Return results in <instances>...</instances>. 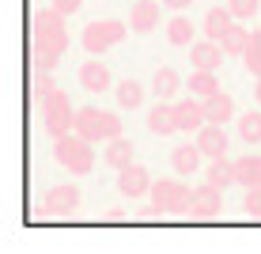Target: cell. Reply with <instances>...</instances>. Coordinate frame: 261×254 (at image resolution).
Returning <instances> with one entry per match:
<instances>
[{
    "label": "cell",
    "mask_w": 261,
    "mask_h": 254,
    "mask_svg": "<svg viewBox=\"0 0 261 254\" xmlns=\"http://www.w3.org/2000/svg\"><path fill=\"white\" fill-rule=\"evenodd\" d=\"M220 209H223V190L220 186L204 182V186L193 190V197H190V216L193 220H216Z\"/></svg>",
    "instance_id": "cell-6"
},
{
    "label": "cell",
    "mask_w": 261,
    "mask_h": 254,
    "mask_svg": "<svg viewBox=\"0 0 261 254\" xmlns=\"http://www.w3.org/2000/svg\"><path fill=\"white\" fill-rule=\"evenodd\" d=\"M174 114H178V133H201L208 125V114H204V99L197 95H186L174 103Z\"/></svg>",
    "instance_id": "cell-7"
},
{
    "label": "cell",
    "mask_w": 261,
    "mask_h": 254,
    "mask_svg": "<svg viewBox=\"0 0 261 254\" xmlns=\"http://www.w3.org/2000/svg\"><path fill=\"white\" fill-rule=\"evenodd\" d=\"M208 182L212 186H220V190H227L231 182H239V175H235V163H227V159H212V167H208Z\"/></svg>",
    "instance_id": "cell-24"
},
{
    "label": "cell",
    "mask_w": 261,
    "mask_h": 254,
    "mask_svg": "<svg viewBox=\"0 0 261 254\" xmlns=\"http://www.w3.org/2000/svg\"><path fill=\"white\" fill-rule=\"evenodd\" d=\"M220 46H223V53H246V46H250V31H246V27H239V23H231V31L220 38Z\"/></svg>",
    "instance_id": "cell-26"
},
{
    "label": "cell",
    "mask_w": 261,
    "mask_h": 254,
    "mask_svg": "<svg viewBox=\"0 0 261 254\" xmlns=\"http://www.w3.org/2000/svg\"><path fill=\"white\" fill-rule=\"evenodd\" d=\"M80 84L87 87V91H106V87H110V68L102 65V61H87L84 68H80Z\"/></svg>",
    "instance_id": "cell-16"
},
{
    "label": "cell",
    "mask_w": 261,
    "mask_h": 254,
    "mask_svg": "<svg viewBox=\"0 0 261 254\" xmlns=\"http://www.w3.org/2000/svg\"><path fill=\"white\" fill-rule=\"evenodd\" d=\"M235 175H239V182L242 186H261V156H242L235 159Z\"/></svg>",
    "instance_id": "cell-22"
},
{
    "label": "cell",
    "mask_w": 261,
    "mask_h": 254,
    "mask_svg": "<svg viewBox=\"0 0 261 254\" xmlns=\"http://www.w3.org/2000/svg\"><path fill=\"white\" fill-rule=\"evenodd\" d=\"M118 190L125 197H140V194H151V175L148 167H140V163H129V167L118 171Z\"/></svg>",
    "instance_id": "cell-9"
},
{
    "label": "cell",
    "mask_w": 261,
    "mask_h": 254,
    "mask_svg": "<svg viewBox=\"0 0 261 254\" xmlns=\"http://www.w3.org/2000/svg\"><path fill=\"white\" fill-rule=\"evenodd\" d=\"M242 65L254 80H261V31H250V46L242 53Z\"/></svg>",
    "instance_id": "cell-25"
},
{
    "label": "cell",
    "mask_w": 261,
    "mask_h": 254,
    "mask_svg": "<svg viewBox=\"0 0 261 254\" xmlns=\"http://www.w3.org/2000/svg\"><path fill=\"white\" fill-rule=\"evenodd\" d=\"M102 220H106V224H121L125 213H121V209H110V213H102Z\"/></svg>",
    "instance_id": "cell-34"
},
{
    "label": "cell",
    "mask_w": 261,
    "mask_h": 254,
    "mask_svg": "<svg viewBox=\"0 0 261 254\" xmlns=\"http://www.w3.org/2000/svg\"><path fill=\"white\" fill-rule=\"evenodd\" d=\"M239 137H242V144H261V114L257 110L239 118Z\"/></svg>",
    "instance_id": "cell-28"
},
{
    "label": "cell",
    "mask_w": 261,
    "mask_h": 254,
    "mask_svg": "<svg viewBox=\"0 0 261 254\" xmlns=\"http://www.w3.org/2000/svg\"><path fill=\"white\" fill-rule=\"evenodd\" d=\"M204 114H208V122L223 125L231 114H235V99H231L227 91H216V95H208V99H204Z\"/></svg>",
    "instance_id": "cell-19"
},
{
    "label": "cell",
    "mask_w": 261,
    "mask_h": 254,
    "mask_svg": "<svg viewBox=\"0 0 261 254\" xmlns=\"http://www.w3.org/2000/svg\"><path fill=\"white\" fill-rule=\"evenodd\" d=\"M34 46L49 50V53H65L68 50V31L65 27H34Z\"/></svg>",
    "instance_id": "cell-15"
},
{
    "label": "cell",
    "mask_w": 261,
    "mask_h": 254,
    "mask_svg": "<svg viewBox=\"0 0 261 254\" xmlns=\"http://www.w3.org/2000/svg\"><path fill=\"white\" fill-rule=\"evenodd\" d=\"M167 42L170 46H190L193 42V23L186 19V15H174V19L167 23Z\"/></svg>",
    "instance_id": "cell-23"
},
{
    "label": "cell",
    "mask_w": 261,
    "mask_h": 254,
    "mask_svg": "<svg viewBox=\"0 0 261 254\" xmlns=\"http://www.w3.org/2000/svg\"><path fill=\"white\" fill-rule=\"evenodd\" d=\"M53 159H57L65 171H72V175H91L95 148H91V141H84L76 129H72V133H65V137L53 141Z\"/></svg>",
    "instance_id": "cell-1"
},
{
    "label": "cell",
    "mask_w": 261,
    "mask_h": 254,
    "mask_svg": "<svg viewBox=\"0 0 261 254\" xmlns=\"http://www.w3.org/2000/svg\"><path fill=\"white\" fill-rule=\"evenodd\" d=\"M102 163H106V167H114V171L129 167V163H133V141L114 137L110 144H106V152H102Z\"/></svg>",
    "instance_id": "cell-17"
},
{
    "label": "cell",
    "mask_w": 261,
    "mask_h": 254,
    "mask_svg": "<svg viewBox=\"0 0 261 254\" xmlns=\"http://www.w3.org/2000/svg\"><path fill=\"white\" fill-rule=\"evenodd\" d=\"M129 31L133 27L121 23V19H95V23L84 27V50L87 53H106L110 46H118Z\"/></svg>",
    "instance_id": "cell-5"
},
{
    "label": "cell",
    "mask_w": 261,
    "mask_h": 254,
    "mask_svg": "<svg viewBox=\"0 0 261 254\" xmlns=\"http://www.w3.org/2000/svg\"><path fill=\"white\" fill-rule=\"evenodd\" d=\"M76 133L91 144L95 141H114V137H121V118L98 110V106H84V110H76Z\"/></svg>",
    "instance_id": "cell-2"
},
{
    "label": "cell",
    "mask_w": 261,
    "mask_h": 254,
    "mask_svg": "<svg viewBox=\"0 0 261 254\" xmlns=\"http://www.w3.org/2000/svg\"><path fill=\"white\" fill-rule=\"evenodd\" d=\"M242 209H246V216L261 220V186H250V190H246V197H242Z\"/></svg>",
    "instance_id": "cell-32"
},
{
    "label": "cell",
    "mask_w": 261,
    "mask_h": 254,
    "mask_svg": "<svg viewBox=\"0 0 261 254\" xmlns=\"http://www.w3.org/2000/svg\"><path fill=\"white\" fill-rule=\"evenodd\" d=\"M197 148H201L208 159H220L223 152H227V133H223V125L208 122L201 133H197Z\"/></svg>",
    "instance_id": "cell-13"
},
{
    "label": "cell",
    "mask_w": 261,
    "mask_h": 254,
    "mask_svg": "<svg viewBox=\"0 0 261 254\" xmlns=\"http://www.w3.org/2000/svg\"><path fill=\"white\" fill-rule=\"evenodd\" d=\"M129 27L137 34H151V31H155V27H159V0H133Z\"/></svg>",
    "instance_id": "cell-10"
},
{
    "label": "cell",
    "mask_w": 261,
    "mask_h": 254,
    "mask_svg": "<svg viewBox=\"0 0 261 254\" xmlns=\"http://www.w3.org/2000/svg\"><path fill=\"white\" fill-rule=\"evenodd\" d=\"M227 8H231L235 19H254L257 8H261V0H227Z\"/></svg>",
    "instance_id": "cell-31"
},
{
    "label": "cell",
    "mask_w": 261,
    "mask_h": 254,
    "mask_svg": "<svg viewBox=\"0 0 261 254\" xmlns=\"http://www.w3.org/2000/svg\"><path fill=\"white\" fill-rule=\"evenodd\" d=\"M163 4H167V8H174V12H182V8H190L193 0H163Z\"/></svg>",
    "instance_id": "cell-35"
},
{
    "label": "cell",
    "mask_w": 261,
    "mask_h": 254,
    "mask_svg": "<svg viewBox=\"0 0 261 254\" xmlns=\"http://www.w3.org/2000/svg\"><path fill=\"white\" fill-rule=\"evenodd\" d=\"M42 114H46V118H42V125H46V133H49L53 141L76 129V114H72V99H68L65 91H61V87H57L53 95H46V99H42Z\"/></svg>",
    "instance_id": "cell-3"
},
{
    "label": "cell",
    "mask_w": 261,
    "mask_h": 254,
    "mask_svg": "<svg viewBox=\"0 0 261 254\" xmlns=\"http://www.w3.org/2000/svg\"><path fill=\"white\" fill-rule=\"evenodd\" d=\"M118 103L125 106V110H137V106L144 103V87L137 84V80H121V84H118Z\"/></svg>",
    "instance_id": "cell-27"
},
{
    "label": "cell",
    "mask_w": 261,
    "mask_h": 254,
    "mask_svg": "<svg viewBox=\"0 0 261 254\" xmlns=\"http://www.w3.org/2000/svg\"><path fill=\"white\" fill-rule=\"evenodd\" d=\"M216 91H220V80H216V72H208V68H193V76H190V95L208 99V95H216Z\"/></svg>",
    "instance_id": "cell-21"
},
{
    "label": "cell",
    "mask_w": 261,
    "mask_h": 254,
    "mask_svg": "<svg viewBox=\"0 0 261 254\" xmlns=\"http://www.w3.org/2000/svg\"><path fill=\"white\" fill-rule=\"evenodd\" d=\"M254 99H257V106H261V80L254 84Z\"/></svg>",
    "instance_id": "cell-36"
},
{
    "label": "cell",
    "mask_w": 261,
    "mask_h": 254,
    "mask_svg": "<svg viewBox=\"0 0 261 254\" xmlns=\"http://www.w3.org/2000/svg\"><path fill=\"white\" fill-rule=\"evenodd\" d=\"M80 209V190L72 182H61L53 186L46 194V201H42V216H72Z\"/></svg>",
    "instance_id": "cell-8"
},
{
    "label": "cell",
    "mask_w": 261,
    "mask_h": 254,
    "mask_svg": "<svg viewBox=\"0 0 261 254\" xmlns=\"http://www.w3.org/2000/svg\"><path fill=\"white\" fill-rule=\"evenodd\" d=\"M148 129L155 133V137H170V133H178V114H174V103L159 99V103L148 110Z\"/></svg>",
    "instance_id": "cell-11"
},
{
    "label": "cell",
    "mask_w": 261,
    "mask_h": 254,
    "mask_svg": "<svg viewBox=\"0 0 261 254\" xmlns=\"http://www.w3.org/2000/svg\"><path fill=\"white\" fill-rule=\"evenodd\" d=\"M53 91H57V87H53V76H49V72H38V68H34V76H31V95L42 103V99L53 95Z\"/></svg>",
    "instance_id": "cell-29"
},
{
    "label": "cell",
    "mask_w": 261,
    "mask_h": 254,
    "mask_svg": "<svg viewBox=\"0 0 261 254\" xmlns=\"http://www.w3.org/2000/svg\"><path fill=\"white\" fill-rule=\"evenodd\" d=\"M231 8H208V15H204V38H212V42H220L223 34L231 31Z\"/></svg>",
    "instance_id": "cell-18"
},
{
    "label": "cell",
    "mask_w": 261,
    "mask_h": 254,
    "mask_svg": "<svg viewBox=\"0 0 261 254\" xmlns=\"http://www.w3.org/2000/svg\"><path fill=\"white\" fill-rule=\"evenodd\" d=\"M31 61H34V68H38V72H53V68H57V61H61V53H49V50L31 46Z\"/></svg>",
    "instance_id": "cell-30"
},
{
    "label": "cell",
    "mask_w": 261,
    "mask_h": 254,
    "mask_svg": "<svg viewBox=\"0 0 261 254\" xmlns=\"http://www.w3.org/2000/svg\"><path fill=\"white\" fill-rule=\"evenodd\" d=\"M190 197H193V190L186 182H178V178H159V182H151V205L163 216L190 213Z\"/></svg>",
    "instance_id": "cell-4"
},
{
    "label": "cell",
    "mask_w": 261,
    "mask_h": 254,
    "mask_svg": "<svg viewBox=\"0 0 261 254\" xmlns=\"http://www.w3.org/2000/svg\"><path fill=\"white\" fill-rule=\"evenodd\" d=\"M61 19H65V15H61L57 8H46V12H34V27H65Z\"/></svg>",
    "instance_id": "cell-33"
},
{
    "label": "cell",
    "mask_w": 261,
    "mask_h": 254,
    "mask_svg": "<svg viewBox=\"0 0 261 254\" xmlns=\"http://www.w3.org/2000/svg\"><path fill=\"white\" fill-rule=\"evenodd\" d=\"M201 156H204V152L197 148V144H178V148L170 152V167H174L178 175H197V167H201Z\"/></svg>",
    "instance_id": "cell-14"
},
{
    "label": "cell",
    "mask_w": 261,
    "mask_h": 254,
    "mask_svg": "<svg viewBox=\"0 0 261 254\" xmlns=\"http://www.w3.org/2000/svg\"><path fill=\"white\" fill-rule=\"evenodd\" d=\"M178 87H182V80H178V72L170 68V65H163V68H155V76H151V91H155L159 99H174L178 95Z\"/></svg>",
    "instance_id": "cell-20"
},
{
    "label": "cell",
    "mask_w": 261,
    "mask_h": 254,
    "mask_svg": "<svg viewBox=\"0 0 261 254\" xmlns=\"http://www.w3.org/2000/svg\"><path fill=\"white\" fill-rule=\"evenodd\" d=\"M223 57H227V53H223V46H220V42H212V38L193 42V50H190L193 68H208V72H216V68H220V61H223Z\"/></svg>",
    "instance_id": "cell-12"
}]
</instances>
